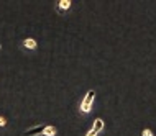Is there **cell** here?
Masks as SVG:
<instances>
[{"label": "cell", "instance_id": "ba28073f", "mask_svg": "<svg viewBox=\"0 0 156 136\" xmlns=\"http://www.w3.org/2000/svg\"><path fill=\"white\" fill-rule=\"evenodd\" d=\"M84 136H99V134H97V133H95V131L92 130V128H89V130H87V133L84 134Z\"/></svg>", "mask_w": 156, "mask_h": 136}, {"label": "cell", "instance_id": "6da1fadb", "mask_svg": "<svg viewBox=\"0 0 156 136\" xmlns=\"http://www.w3.org/2000/svg\"><path fill=\"white\" fill-rule=\"evenodd\" d=\"M95 95L97 93H95L94 89H89V90L82 95V99L79 100V105H77V115L79 117H87V115H90V112L94 110Z\"/></svg>", "mask_w": 156, "mask_h": 136}, {"label": "cell", "instance_id": "277c9868", "mask_svg": "<svg viewBox=\"0 0 156 136\" xmlns=\"http://www.w3.org/2000/svg\"><path fill=\"white\" fill-rule=\"evenodd\" d=\"M20 46H22V49L25 51H36L38 49V41L35 40V38H25V40L20 43Z\"/></svg>", "mask_w": 156, "mask_h": 136}, {"label": "cell", "instance_id": "52a82bcc", "mask_svg": "<svg viewBox=\"0 0 156 136\" xmlns=\"http://www.w3.org/2000/svg\"><path fill=\"white\" fill-rule=\"evenodd\" d=\"M5 125H7V118L0 115V128H3V126H5Z\"/></svg>", "mask_w": 156, "mask_h": 136}, {"label": "cell", "instance_id": "9c48e42d", "mask_svg": "<svg viewBox=\"0 0 156 136\" xmlns=\"http://www.w3.org/2000/svg\"><path fill=\"white\" fill-rule=\"evenodd\" d=\"M0 49H2V46H0Z\"/></svg>", "mask_w": 156, "mask_h": 136}, {"label": "cell", "instance_id": "7a4b0ae2", "mask_svg": "<svg viewBox=\"0 0 156 136\" xmlns=\"http://www.w3.org/2000/svg\"><path fill=\"white\" fill-rule=\"evenodd\" d=\"M25 136H58V128L54 125H35L31 128L25 130Z\"/></svg>", "mask_w": 156, "mask_h": 136}, {"label": "cell", "instance_id": "8992f818", "mask_svg": "<svg viewBox=\"0 0 156 136\" xmlns=\"http://www.w3.org/2000/svg\"><path fill=\"white\" fill-rule=\"evenodd\" d=\"M141 136H154V133L150 128H143L141 130Z\"/></svg>", "mask_w": 156, "mask_h": 136}, {"label": "cell", "instance_id": "5b68a950", "mask_svg": "<svg viewBox=\"0 0 156 136\" xmlns=\"http://www.w3.org/2000/svg\"><path fill=\"white\" fill-rule=\"evenodd\" d=\"M90 128L94 130L97 134H100V133H102V131L105 130V121H104L100 117H97L95 120H94V123H92V126H90Z\"/></svg>", "mask_w": 156, "mask_h": 136}, {"label": "cell", "instance_id": "3957f363", "mask_svg": "<svg viewBox=\"0 0 156 136\" xmlns=\"http://www.w3.org/2000/svg\"><path fill=\"white\" fill-rule=\"evenodd\" d=\"M73 8V2L71 0H58L54 3V10H56L58 15H67Z\"/></svg>", "mask_w": 156, "mask_h": 136}]
</instances>
